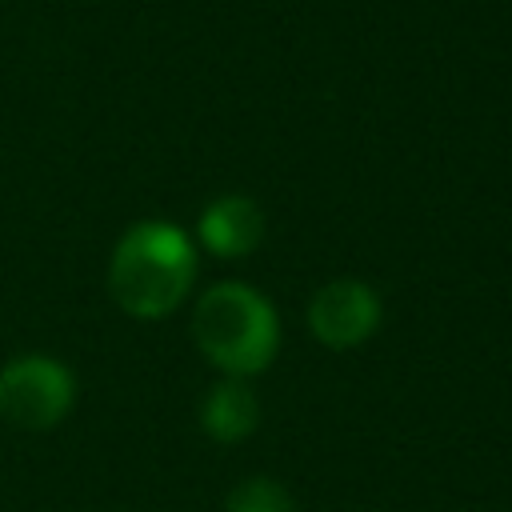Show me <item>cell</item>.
I'll return each mask as SVG.
<instances>
[{
  "label": "cell",
  "instance_id": "6da1fadb",
  "mask_svg": "<svg viewBox=\"0 0 512 512\" xmlns=\"http://www.w3.org/2000/svg\"><path fill=\"white\" fill-rule=\"evenodd\" d=\"M192 280L196 244L168 220H140L112 248L108 292L136 320H160L176 312Z\"/></svg>",
  "mask_w": 512,
  "mask_h": 512
},
{
  "label": "cell",
  "instance_id": "5b68a950",
  "mask_svg": "<svg viewBox=\"0 0 512 512\" xmlns=\"http://www.w3.org/2000/svg\"><path fill=\"white\" fill-rule=\"evenodd\" d=\"M200 244L220 256V260H236V256H248L260 248L264 240V212L252 196H240V192H228L220 200H212L204 212H200Z\"/></svg>",
  "mask_w": 512,
  "mask_h": 512
},
{
  "label": "cell",
  "instance_id": "7a4b0ae2",
  "mask_svg": "<svg viewBox=\"0 0 512 512\" xmlns=\"http://www.w3.org/2000/svg\"><path fill=\"white\" fill-rule=\"evenodd\" d=\"M192 336L208 364H216L224 376L248 380L276 360L280 316L252 284L224 280L196 300Z\"/></svg>",
  "mask_w": 512,
  "mask_h": 512
},
{
  "label": "cell",
  "instance_id": "277c9868",
  "mask_svg": "<svg viewBox=\"0 0 512 512\" xmlns=\"http://www.w3.org/2000/svg\"><path fill=\"white\" fill-rule=\"evenodd\" d=\"M380 296L364 280H328L308 304V328L328 348H356L380 328Z\"/></svg>",
  "mask_w": 512,
  "mask_h": 512
},
{
  "label": "cell",
  "instance_id": "3957f363",
  "mask_svg": "<svg viewBox=\"0 0 512 512\" xmlns=\"http://www.w3.org/2000/svg\"><path fill=\"white\" fill-rule=\"evenodd\" d=\"M76 400V376L52 356H16L0 368V416L16 428H56Z\"/></svg>",
  "mask_w": 512,
  "mask_h": 512
},
{
  "label": "cell",
  "instance_id": "8992f818",
  "mask_svg": "<svg viewBox=\"0 0 512 512\" xmlns=\"http://www.w3.org/2000/svg\"><path fill=\"white\" fill-rule=\"evenodd\" d=\"M256 424H260V400L244 380L224 376L220 384L208 388V396L200 404V428L212 440H220V444L244 440V436H252Z\"/></svg>",
  "mask_w": 512,
  "mask_h": 512
},
{
  "label": "cell",
  "instance_id": "52a82bcc",
  "mask_svg": "<svg viewBox=\"0 0 512 512\" xmlns=\"http://www.w3.org/2000/svg\"><path fill=\"white\" fill-rule=\"evenodd\" d=\"M224 512H292V496L284 484H276L268 476H252L228 492Z\"/></svg>",
  "mask_w": 512,
  "mask_h": 512
}]
</instances>
